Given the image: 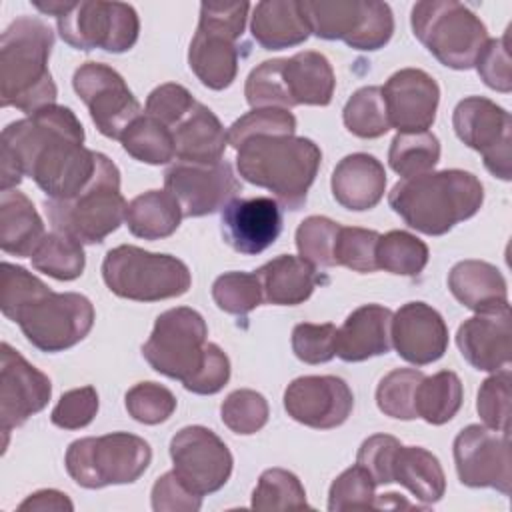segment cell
I'll use <instances>...</instances> for the list:
<instances>
[{
    "label": "cell",
    "mask_w": 512,
    "mask_h": 512,
    "mask_svg": "<svg viewBox=\"0 0 512 512\" xmlns=\"http://www.w3.org/2000/svg\"><path fill=\"white\" fill-rule=\"evenodd\" d=\"M102 152L84 146V128L68 106L50 104L10 122L0 136V190L30 176L50 200H70L92 184Z\"/></svg>",
    "instance_id": "1"
},
{
    "label": "cell",
    "mask_w": 512,
    "mask_h": 512,
    "mask_svg": "<svg viewBox=\"0 0 512 512\" xmlns=\"http://www.w3.org/2000/svg\"><path fill=\"white\" fill-rule=\"evenodd\" d=\"M484 202L482 182L466 170L426 172L396 182L388 194L390 208L414 230L442 236L472 218Z\"/></svg>",
    "instance_id": "2"
},
{
    "label": "cell",
    "mask_w": 512,
    "mask_h": 512,
    "mask_svg": "<svg viewBox=\"0 0 512 512\" xmlns=\"http://www.w3.org/2000/svg\"><path fill=\"white\" fill-rule=\"evenodd\" d=\"M322 162L318 144L294 134H260L236 148L238 174L274 194L286 210H300Z\"/></svg>",
    "instance_id": "3"
},
{
    "label": "cell",
    "mask_w": 512,
    "mask_h": 512,
    "mask_svg": "<svg viewBox=\"0 0 512 512\" xmlns=\"http://www.w3.org/2000/svg\"><path fill=\"white\" fill-rule=\"evenodd\" d=\"M52 28L36 16H18L0 38V102L26 116L54 104L58 88L48 70Z\"/></svg>",
    "instance_id": "4"
},
{
    "label": "cell",
    "mask_w": 512,
    "mask_h": 512,
    "mask_svg": "<svg viewBox=\"0 0 512 512\" xmlns=\"http://www.w3.org/2000/svg\"><path fill=\"white\" fill-rule=\"evenodd\" d=\"M42 14L54 16L60 38L76 50L128 52L140 32L136 10L124 2L102 0H34Z\"/></svg>",
    "instance_id": "5"
},
{
    "label": "cell",
    "mask_w": 512,
    "mask_h": 512,
    "mask_svg": "<svg viewBox=\"0 0 512 512\" xmlns=\"http://www.w3.org/2000/svg\"><path fill=\"white\" fill-rule=\"evenodd\" d=\"M126 206L120 192V170L106 154H102L96 178L80 194L70 200H44L52 228L80 244L104 242L122 224Z\"/></svg>",
    "instance_id": "6"
},
{
    "label": "cell",
    "mask_w": 512,
    "mask_h": 512,
    "mask_svg": "<svg viewBox=\"0 0 512 512\" xmlns=\"http://www.w3.org/2000/svg\"><path fill=\"white\" fill-rule=\"evenodd\" d=\"M416 40L444 66L468 70L488 40L486 24L456 0L416 2L410 12Z\"/></svg>",
    "instance_id": "7"
},
{
    "label": "cell",
    "mask_w": 512,
    "mask_h": 512,
    "mask_svg": "<svg viewBox=\"0 0 512 512\" xmlns=\"http://www.w3.org/2000/svg\"><path fill=\"white\" fill-rule=\"evenodd\" d=\"M102 278L112 294L134 302L178 298L192 284L190 270L180 258L132 244H120L106 252Z\"/></svg>",
    "instance_id": "8"
},
{
    "label": "cell",
    "mask_w": 512,
    "mask_h": 512,
    "mask_svg": "<svg viewBox=\"0 0 512 512\" xmlns=\"http://www.w3.org/2000/svg\"><path fill=\"white\" fill-rule=\"evenodd\" d=\"M248 2H202L188 66L210 90L228 88L238 74V40L244 34Z\"/></svg>",
    "instance_id": "9"
},
{
    "label": "cell",
    "mask_w": 512,
    "mask_h": 512,
    "mask_svg": "<svg viewBox=\"0 0 512 512\" xmlns=\"http://www.w3.org/2000/svg\"><path fill=\"white\" fill-rule=\"evenodd\" d=\"M152 460L150 444L130 432H110L74 440L66 450V470L82 488L136 482Z\"/></svg>",
    "instance_id": "10"
},
{
    "label": "cell",
    "mask_w": 512,
    "mask_h": 512,
    "mask_svg": "<svg viewBox=\"0 0 512 512\" xmlns=\"http://www.w3.org/2000/svg\"><path fill=\"white\" fill-rule=\"evenodd\" d=\"M310 32L322 40H342L354 50H380L394 34V16L376 0H304Z\"/></svg>",
    "instance_id": "11"
},
{
    "label": "cell",
    "mask_w": 512,
    "mask_h": 512,
    "mask_svg": "<svg viewBox=\"0 0 512 512\" xmlns=\"http://www.w3.org/2000/svg\"><path fill=\"white\" fill-rule=\"evenodd\" d=\"M14 322L34 348L54 354L88 336L94 326V306L84 294L48 290L20 308Z\"/></svg>",
    "instance_id": "12"
},
{
    "label": "cell",
    "mask_w": 512,
    "mask_h": 512,
    "mask_svg": "<svg viewBox=\"0 0 512 512\" xmlns=\"http://www.w3.org/2000/svg\"><path fill=\"white\" fill-rule=\"evenodd\" d=\"M206 336L208 326L200 312L188 306L170 308L156 318L150 338L142 344V356L154 372L184 384L202 366Z\"/></svg>",
    "instance_id": "13"
},
{
    "label": "cell",
    "mask_w": 512,
    "mask_h": 512,
    "mask_svg": "<svg viewBox=\"0 0 512 512\" xmlns=\"http://www.w3.org/2000/svg\"><path fill=\"white\" fill-rule=\"evenodd\" d=\"M456 136L482 154L486 170L508 182L512 178V118L502 106L484 96L460 100L452 112Z\"/></svg>",
    "instance_id": "14"
},
{
    "label": "cell",
    "mask_w": 512,
    "mask_h": 512,
    "mask_svg": "<svg viewBox=\"0 0 512 512\" xmlns=\"http://www.w3.org/2000/svg\"><path fill=\"white\" fill-rule=\"evenodd\" d=\"M72 86L86 104L98 132L106 138L120 140L126 128L142 114L140 102L124 78L108 64H80L72 76Z\"/></svg>",
    "instance_id": "15"
},
{
    "label": "cell",
    "mask_w": 512,
    "mask_h": 512,
    "mask_svg": "<svg viewBox=\"0 0 512 512\" xmlns=\"http://www.w3.org/2000/svg\"><path fill=\"white\" fill-rule=\"evenodd\" d=\"M176 476L198 496L218 492L232 474L228 446L206 426H184L170 440Z\"/></svg>",
    "instance_id": "16"
},
{
    "label": "cell",
    "mask_w": 512,
    "mask_h": 512,
    "mask_svg": "<svg viewBox=\"0 0 512 512\" xmlns=\"http://www.w3.org/2000/svg\"><path fill=\"white\" fill-rule=\"evenodd\" d=\"M458 478L470 488H494L510 494V432L470 424L454 438Z\"/></svg>",
    "instance_id": "17"
},
{
    "label": "cell",
    "mask_w": 512,
    "mask_h": 512,
    "mask_svg": "<svg viewBox=\"0 0 512 512\" xmlns=\"http://www.w3.org/2000/svg\"><path fill=\"white\" fill-rule=\"evenodd\" d=\"M164 188L176 198L182 216L198 218L222 210L242 190L230 162H174L164 172Z\"/></svg>",
    "instance_id": "18"
},
{
    "label": "cell",
    "mask_w": 512,
    "mask_h": 512,
    "mask_svg": "<svg viewBox=\"0 0 512 512\" xmlns=\"http://www.w3.org/2000/svg\"><path fill=\"white\" fill-rule=\"evenodd\" d=\"M52 396L50 378L32 366L8 342L0 346V422L4 446L8 432L46 408Z\"/></svg>",
    "instance_id": "19"
},
{
    "label": "cell",
    "mask_w": 512,
    "mask_h": 512,
    "mask_svg": "<svg viewBox=\"0 0 512 512\" xmlns=\"http://www.w3.org/2000/svg\"><path fill=\"white\" fill-rule=\"evenodd\" d=\"M354 408L350 386L338 376H300L284 390V410L308 428L342 426Z\"/></svg>",
    "instance_id": "20"
},
{
    "label": "cell",
    "mask_w": 512,
    "mask_h": 512,
    "mask_svg": "<svg viewBox=\"0 0 512 512\" xmlns=\"http://www.w3.org/2000/svg\"><path fill=\"white\" fill-rule=\"evenodd\" d=\"M390 128L424 132L436 120L440 102L438 82L420 68H402L382 86Z\"/></svg>",
    "instance_id": "21"
},
{
    "label": "cell",
    "mask_w": 512,
    "mask_h": 512,
    "mask_svg": "<svg viewBox=\"0 0 512 512\" xmlns=\"http://www.w3.org/2000/svg\"><path fill=\"white\" fill-rule=\"evenodd\" d=\"M226 244L246 256L264 252L282 232V208L270 196L234 198L220 210Z\"/></svg>",
    "instance_id": "22"
},
{
    "label": "cell",
    "mask_w": 512,
    "mask_h": 512,
    "mask_svg": "<svg viewBox=\"0 0 512 512\" xmlns=\"http://www.w3.org/2000/svg\"><path fill=\"white\" fill-rule=\"evenodd\" d=\"M390 340L402 360L426 366L448 350V326L430 304L406 302L392 314Z\"/></svg>",
    "instance_id": "23"
},
{
    "label": "cell",
    "mask_w": 512,
    "mask_h": 512,
    "mask_svg": "<svg viewBox=\"0 0 512 512\" xmlns=\"http://www.w3.org/2000/svg\"><path fill=\"white\" fill-rule=\"evenodd\" d=\"M510 308L476 314L464 320L456 332V344L464 360L482 372L508 368L512 356Z\"/></svg>",
    "instance_id": "24"
},
{
    "label": "cell",
    "mask_w": 512,
    "mask_h": 512,
    "mask_svg": "<svg viewBox=\"0 0 512 512\" xmlns=\"http://www.w3.org/2000/svg\"><path fill=\"white\" fill-rule=\"evenodd\" d=\"M392 310L382 304H364L352 310L336 330V356L344 362H364L388 354Z\"/></svg>",
    "instance_id": "25"
},
{
    "label": "cell",
    "mask_w": 512,
    "mask_h": 512,
    "mask_svg": "<svg viewBox=\"0 0 512 512\" xmlns=\"http://www.w3.org/2000/svg\"><path fill=\"white\" fill-rule=\"evenodd\" d=\"M334 200L348 210L374 208L386 192V170L382 162L366 152L344 156L330 178Z\"/></svg>",
    "instance_id": "26"
},
{
    "label": "cell",
    "mask_w": 512,
    "mask_h": 512,
    "mask_svg": "<svg viewBox=\"0 0 512 512\" xmlns=\"http://www.w3.org/2000/svg\"><path fill=\"white\" fill-rule=\"evenodd\" d=\"M452 296L476 314L498 312L508 306V284L502 272L484 260H462L448 272Z\"/></svg>",
    "instance_id": "27"
},
{
    "label": "cell",
    "mask_w": 512,
    "mask_h": 512,
    "mask_svg": "<svg viewBox=\"0 0 512 512\" xmlns=\"http://www.w3.org/2000/svg\"><path fill=\"white\" fill-rule=\"evenodd\" d=\"M172 136L178 162L216 164L228 144V132L222 122L200 102L172 128Z\"/></svg>",
    "instance_id": "28"
},
{
    "label": "cell",
    "mask_w": 512,
    "mask_h": 512,
    "mask_svg": "<svg viewBox=\"0 0 512 512\" xmlns=\"http://www.w3.org/2000/svg\"><path fill=\"white\" fill-rule=\"evenodd\" d=\"M282 80L292 106H328L334 96L336 76L330 60L314 50L282 58Z\"/></svg>",
    "instance_id": "29"
},
{
    "label": "cell",
    "mask_w": 512,
    "mask_h": 512,
    "mask_svg": "<svg viewBox=\"0 0 512 512\" xmlns=\"http://www.w3.org/2000/svg\"><path fill=\"white\" fill-rule=\"evenodd\" d=\"M252 38L264 50H284L308 40L310 26L298 0H262L252 8Z\"/></svg>",
    "instance_id": "30"
},
{
    "label": "cell",
    "mask_w": 512,
    "mask_h": 512,
    "mask_svg": "<svg viewBox=\"0 0 512 512\" xmlns=\"http://www.w3.org/2000/svg\"><path fill=\"white\" fill-rule=\"evenodd\" d=\"M256 276L262 286L264 302L276 306H296L306 302L314 288L324 282L316 266L292 254H280L260 266Z\"/></svg>",
    "instance_id": "31"
},
{
    "label": "cell",
    "mask_w": 512,
    "mask_h": 512,
    "mask_svg": "<svg viewBox=\"0 0 512 512\" xmlns=\"http://www.w3.org/2000/svg\"><path fill=\"white\" fill-rule=\"evenodd\" d=\"M44 222L24 192L0 194V248L6 254L30 258L44 238Z\"/></svg>",
    "instance_id": "32"
},
{
    "label": "cell",
    "mask_w": 512,
    "mask_h": 512,
    "mask_svg": "<svg viewBox=\"0 0 512 512\" xmlns=\"http://www.w3.org/2000/svg\"><path fill=\"white\" fill-rule=\"evenodd\" d=\"M392 480L424 504L438 502L446 492L440 460L422 446H400L392 464Z\"/></svg>",
    "instance_id": "33"
},
{
    "label": "cell",
    "mask_w": 512,
    "mask_h": 512,
    "mask_svg": "<svg viewBox=\"0 0 512 512\" xmlns=\"http://www.w3.org/2000/svg\"><path fill=\"white\" fill-rule=\"evenodd\" d=\"M182 220V208L168 190H148L126 206L124 222L136 238L160 240L172 236Z\"/></svg>",
    "instance_id": "34"
},
{
    "label": "cell",
    "mask_w": 512,
    "mask_h": 512,
    "mask_svg": "<svg viewBox=\"0 0 512 512\" xmlns=\"http://www.w3.org/2000/svg\"><path fill=\"white\" fill-rule=\"evenodd\" d=\"M464 400V388L456 372L440 370L432 376H424L416 388L414 408L416 416L432 426L450 422Z\"/></svg>",
    "instance_id": "35"
},
{
    "label": "cell",
    "mask_w": 512,
    "mask_h": 512,
    "mask_svg": "<svg viewBox=\"0 0 512 512\" xmlns=\"http://www.w3.org/2000/svg\"><path fill=\"white\" fill-rule=\"evenodd\" d=\"M30 260L38 272L64 282L82 276L86 266L82 244L56 230L44 234Z\"/></svg>",
    "instance_id": "36"
},
{
    "label": "cell",
    "mask_w": 512,
    "mask_h": 512,
    "mask_svg": "<svg viewBox=\"0 0 512 512\" xmlns=\"http://www.w3.org/2000/svg\"><path fill=\"white\" fill-rule=\"evenodd\" d=\"M124 152L144 164H166L176 156L172 132L148 114H140L120 138Z\"/></svg>",
    "instance_id": "37"
},
{
    "label": "cell",
    "mask_w": 512,
    "mask_h": 512,
    "mask_svg": "<svg viewBox=\"0 0 512 512\" xmlns=\"http://www.w3.org/2000/svg\"><path fill=\"white\" fill-rule=\"evenodd\" d=\"M438 160H440V142L428 130L398 132L390 142L388 164L402 178H412V176L432 172Z\"/></svg>",
    "instance_id": "38"
},
{
    "label": "cell",
    "mask_w": 512,
    "mask_h": 512,
    "mask_svg": "<svg viewBox=\"0 0 512 512\" xmlns=\"http://www.w3.org/2000/svg\"><path fill=\"white\" fill-rule=\"evenodd\" d=\"M428 256V246L406 230H390L376 244V266L398 276H418L426 268Z\"/></svg>",
    "instance_id": "39"
},
{
    "label": "cell",
    "mask_w": 512,
    "mask_h": 512,
    "mask_svg": "<svg viewBox=\"0 0 512 512\" xmlns=\"http://www.w3.org/2000/svg\"><path fill=\"white\" fill-rule=\"evenodd\" d=\"M342 120L358 138H380L390 130L388 112L380 86H362L346 102Z\"/></svg>",
    "instance_id": "40"
},
{
    "label": "cell",
    "mask_w": 512,
    "mask_h": 512,
    "mask_svg": "<svg viewBox=\"0 0 512 512\" xmlns=\"http://www.w3.org/2000/svg\"><path fill=\"white\" fill-rule=\"evenodd\" d=\"M254 510H302L310 508L306 490L296 474L284 468H268L260 474L252 492Z\"/></svg>",
    "instance_id": "41"
},
{
    "label": "cell",
    "mask_w": 512,
    "mask_h": 512,
    "mask_svg": "<svg viewBox=\"0 0 512 512\" xmlns=\"http://www.w3.org/2000/svg\"><path fill=\"white\" fill-rule=\"evenodd\" d=\"M424 374L416 368H396L388 372L376 388V404L380 412L398 420H414V396Z\"/></svg>",
    "instance_id": "42"
},
{
    "label": "cell",
    "mask_w": 512,
    "mask_h": 512,
    "mask_svg": "<svg viewBox=\"0 0 512 512\" xmlns=\"http://www.w3.org/2000/svg\"><path fill=\"white\" fill-rule=\"evenodd\" d=\"M216 306L234 316H246L264 302L256 272H224L212 284Z\"/></svg>",
    "instance_id": "43"
},
{
    "label": "cell",
    "mask_w": 512,
    "mask_h": 512,
    "mask_svg": "<svg viewBox=\"0 0 512 512\" xmlns=\"http://www.w3.org/2000/svg\"><path fill=\"white\" fill-rule=\"evenodd\" d=\"M340 224L326 216H308L296 228V248L300 258L312 266H336L334 246Z\"/></svg>",
    "instance_id": "44"
},
{
    "label": "cell",
    "mask_w": 512,
    "mask_h": 512,
    "mask_svg": "<svg viewBox=\"0 0 512 512\" xmlns=\"http://www.w3.org/2000/svg\"><path fill=\"white\" fill-rule=\"evenodd\" d=\"M268 402L266 398L248 388H240L230 392L222 406H220V418L222 422L234 432V434H256L262 430L268 422Z\"/></svg>",
    "instance_id": "45"
},
{
    "label": "cell",
    "mask_w": 512,
    "mask_h": 512,
    "mask_svg": "<svg viewBox=\"0 0 512 512\" xmlns=\"http://www.w3.org/2000/svg\"><path fill=\"white\" fill-rule=\"evenodd\" d=\"M376 482L362 466L346 468L328 490V510H376Z\"/></svg>",
    "instance_id": "46"
},
{
    "label": "cell",
    "mask_w": 512,
    "mask_h": 512,
    "mask_svg": "<svg viewBox=\"0 0 512 512\" xmlns=\"http://www.w3.org/2000/svg\"><path fill=\"white\" fill-rule=\"evenodd\" d=\"M378 238L380 234L376 230L358 228V226H340L336 246H334L336 266H346L360 274L378 270L376 266Z\"/></svg>",
    "instance_id": "47"
},
{
    "label": "cell",
    "mask_w": 512,
    "mask_h": 512,
    "mask_svg": "<svg viewBox=\"0 0 512 512\" xmlns=\"http://www.w3.org/2000/svg\"><path fill=\"white\" fill-rule=\"evenodd\" d=\"M124 406L136 422L154 426L166 422L174 414L176 396L162 384L138 382L126 392Z\"/></svg>",
    "instance_id": "48"
},
{
    "label": "cell",
    "mask_w": 512,
    "mask_h": 512,
    "mask_svg": "<svg viewBox=\"0 0 512 512\" xmlns=\"http://www.w3.org/2000/svg\"><path fill=\"white\" fill-rule=\"evenodd\" d=\"M246 102L254 108H290L282 80V58L264 60L250 70L244 84Z\"/></svg>",
    "instance_id": "49"
},
{
    "label": "cell",
    "mask_w": 512,
    "mask_h": 512,
    "mask_svg": "<svg viewBox=\"0 0 512 512\" xmlns=\"http://www.w3.org/2000/svg\"><path fill=\"white\" fill-rule=\"evenodd\" d=\"M476 410L484 426L510 432V370L502 368L488 376L476 398Z\"/></svg>",
    "instance_id": "50"
},
{
    "label": "cell",
    "mask_w": 512,
    "mask_h": 512,
    "mask_svg": "<svg viewBox=\"0 0 512 512\" xmlns=\"http://www.w3.org/2000/svg\"><path fill=\"white\" fill-rule=\"evenodd\" d=\"M296 118L284 108H254L240 116L228 130V144L236 150L242 142L260 134H294Z\"/></svg>",
    "instance_id": "51"
},
{
    "label": "cell",
    "mask_w": 512,
    "mask_h": 512,
    "mask_svg": "<svg viewBox=\"0 0 512 512\" xmlns=\"http://www.w3.org/2000/svg\"><path fill=\"white\" fill-rule=\"evenodd\" d=\"M0 270H2L0 308H2V314L10 320H14L20 308H24L28 302L36 300L38 296L50 290L40 278H36L22 266L2 262Z\"/></svg>",
    "instance_id": "52"
},
{
    "label": "cell",
    "mask_w": 512,
    "mask_h": 512,
    "mask_svg": "<svg viewBox=\"0 0 512 512\" xmlns=\"http://www.w3.org/2000/svg\"><path fill=\"white\" fill-rule=\"evenodd\" d=\"M336 326L332 322H300L292 330V352L306 364H324L336 356Z\"/></svg>",
    "instance_id": "53"
},
{
    "label": "cell",
    "mask_w": 512,
    "mask_h": 512,
    "mask_svg": "<svg viewBox=\"0 0 512 512\" xmlns=\"http://www.w3.org/2000/svg\"><path fill=\"white\" fill-rule=\"evenodd\" d=\"M474 68L482 82L496 90L508 94L512 90V64L508 50V30L502 38H488L476 56Z\"/></svg>",
    "instance_id": "54"
},
{
    "label": "cell",
    "mask_w": 512,
    "mask_h": 512,
    "mask_svg": "<svg viewBox=\"0 0 512 512\" xmlns=\"http://www.w3.org/2000/svg\"><path fill=\"white\" fill-rule=\"evenodd\" d=\"M98 392L94 386L72 388L60 396L50 420L54 426L64 430H80L88 426L98 414Z\"/></svg>",
    "instance_id": "55"
},
{
    "label": "cell",
    "mask_w": 512,
    "mask_h": 512,
    "mask_svg": "<svg viewBox=\"0 0 512 512\" xmlns=\"http://www.w3.org/2000/svg\"><path fill=\"white\" fill-rule=\"evenodd\" d=\"M196 106L194 96L176 82H166L156 86L146 98V112L148 116L162 122L170 132L172 128Z\"/></svg>",
    "instance_id": "56"
},
{
    "label": "cell",
    "mask_w": 512,
    "mask_h": 512,
    "mask_svg": "<svg viewBox=\"0 0 512 512\" xmlns=\"http://www.w3.org/2000/svg\"><path fill=\"white\" fill-rule=\"evenodd\" d=\"M400 440L390 436V434H374L366 438L356 454V464L362 466L376 486L380 484H390L392 480V464L396 450L400 448Z\"/></svg>",
    "instance_id": "57"
},
{
    "label": "cell",
    "mask_w": 512,
    "mask_h": 512,
    "mask_svg": "<svg viewBox=\"0 0 512 512\" xmlns=\"http://www.w3.org/2000/svg\"><path fill=\"white\" fill-rule=\"evenodd\" d=\"M202 506V496L194 494L176 476L174 470L162 474L152 486L154 512H196Z\"/></svg>",
    "instance_id": "58"
},
{
    "label": "cell",
    "mask_w": 512,
    "mask_h": 512,
    "mask_svg": "<svg viewBox=\"0 0 512 512\" xmlns=\"http://www.w3.org/2000/svg\"><path fill=\"white\" fill-rule=\"evenodd\" d=\"M228 380H230V360L226 352L218 344L208 342L202 366L182 386L194 394L206 396V394L220 392L228 384Z\"/></svg>",
    "instance_id": "59"
},
{
    "label": "cell",
    "mask_w": 512,
    "mask_h": 512,
    "mask_svg": "<svg viewBox=\"0 0 512 512\" xmlns=\"http://www.w3.org/2000/svg\"><path fill=\"white\" fill-rule=\"evenodd\" d=\"M20 512L24 510H32V512H46V510H54V512H72L74 504L68 500V496L64 492L58 490H38L34 494H30L20 506Z\"/></svg>",
    "instance_id": "60"
}]
</instances>
